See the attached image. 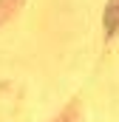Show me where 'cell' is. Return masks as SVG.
Returning a JSON list of instances; mask_svg holds the SVG:
<instances>
[{"label": "cell", "instance_id": "7a4b0ae2", "mask_svg": "<svg viewBox=\"0 0 119 122\" xmlns=\"http://www.w3.org/2000/svg\"><path fill=\"white\" fill-rule=\"evenodd\" d=\"M20 6H23V0H0V26H3L9 17H14Z\"/></svg>", "mask_w": 119, "mask_h": 122}, {"label": "cell", "instance_id": "6da1fadb", "mask_svg": "<svg viewBox=\"0 0 119 122\" xmlns=\"http://www.w3.org/2000/svg\"><path fill=\"white\" fill-rule=\"evenodd\" d=\"M102 29L105 37H116L119 34V0H108L105 3V11H102Z\"/></svg>", "mask_w": 119, "mask_h": 122}]
</instances>
